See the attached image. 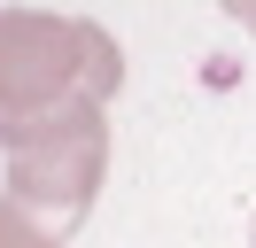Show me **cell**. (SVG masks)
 Here are the masks:
<instances>
[{
	"instance_id": "cell-2",
	"label": "cell",
	"mask_w": 256,
	"mask_h": 248,
	"mask_svg": "<svg viewBox=\"0 0 256 248\" xmlns=\"http://www.w3.org/2000/svg\"><path fill=\"white\" fill-rule=\"evenodd\" d=\"M0 148H8V202L47 217L54 232H78V217L101 194V170H109V116H101V101L16 124V132H0Z\"/></svg>"
},
{
	"instance_id": "cell-4",
	"label": "cell",
	"mask_w": 256,
	"mask_h": 248,
	"mask_svg": "<svg viewBox=\"0 0 256 248\" xmlns=\"http://www.w3.org/2000/svg\"><path fill=\"white\" fill-rule=\"evenodd\" d=\"M218 8H225V16H233V24H240V31H256V0H218Z\"/></svg>"
},
{
	"instance_id": "cell-1",
	"label": "cell",
	"mask_w": 256,
	"mask_h": 248,
	"mask_svg": "<svg viewBox=\"0 0 256 248\" xmlns=\"http://www.w3.org/2000/svg\"><path fill=\"white\" fill-rule=\"evenodd\" d=\"M124 86V46L94 16L0 8V132L62 116L78 101H109Z\"/></svg>"
},
{
	"instance_id": "cell-3",
	"label": "cell",
	"mask_w": 256,
	"mask_h": 248,
	"mask_svg": "<svg viewBox=\"0 0 256 248\" xmlns=\"http://www.w3.org/2000/svg\"><path fill=\"white\" fill-rule=\"evenodd\" d=\"M62 240H70V232H54L47 217H32L24 202L0 194V248H62Z\"/></svg>"
},
{
	"instance_id": "cell-5",
	"label": "cell",
	"mask_w": 256,
	"mask_h": 248,
	"mask_svg": "<svg viewBox=\"0 0 256 248\" xmlns=\"http://www.w3.org/2000/svg\"><path fill=\"white\" fill-rule=\"evenodd\" d=\"M248 248H256V217H248Z\"/></svg>"
}]
</instances>
